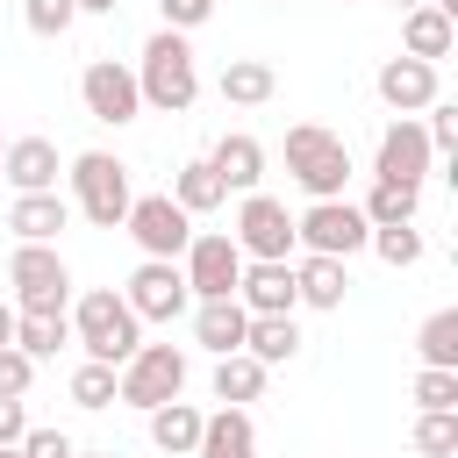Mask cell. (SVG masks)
Segmentation results:
<instances>
[{
  "mask_svg": "<svg viewBox=\"0 0 458 458\" xmlns=\"http://www.w3.org/2000/svg\"><path fill=\"white\" fill-rule=\"evenodd\" d=\"M394 7H401V14H408V7H429V0H394Z\"/></svg>",
  "mask_w": 458,
  "mask_h": 458,
  "instance_id": "cell-44",
  "label": "cell"
},
{
  "mask_svg": "<svg viewBox=\"0 0 458 458\" xmlns=\"http://www.w3.org/2000/svg\"><path fill=\"white\" fill-rule=\"evenodd\" d=\"M229 243H236L243 258H279V265L301 250V243H293V215H286V200H272V193H243V200H236Z\"/></svg>",
  "mask_w": 458,
  "mask_h": 458,
  "instance_id": "cell-9",
  "label": "cell"
},
{
  "mask_svg": "<svg viewBox=\"0 0 458 458\" xmlns=\"http://www.w3.org/2000/svg\"><path fill=\"white\" fill-rule=\"evenodd\" d=\"M179 272H186V293H193V301H229L236 279H243V250L229 243V229H200V236L186 243Z\"/></svg>",
  "mask_w": 458,
  "mask_h": 458,
  "instance_id": "cell-10",
  "label": "cell"
},
{
  "mask_svg": "<svg viewBox=\"0 0 458 458\" xmlns=\"http://www.w3.org/2000/svg\"><path fill=\"white\" fill-rule=\"evenodd\" d=\"M415 408H422V415H437V408H458V372H437V365H422V372H415Z\"/></svg>",
  "mask_w": 458,
  "mask_h": 458,
  "instance_id": "cell-34",
  "label": "cell"
},
{
  "mask_svg": "<svg viewBox=\"0 0 458 458\" xmlns=\"http://www.w3.org/2000/svg\"><path fill=\"white\" fill-rule=\"evenodd\" d=\"M243 351L272 372V365H286L293 351H301V322L293 315H250V329H243Z\"/></svg>",
  "mask_w": 458,
  "mask_h": 458,
  "instance_id": "cell-23",
  "label": "cell"
},
{
  "mask_svg": "<svg viewBox=\"0 0 458 458\" xmlns=\"http://www.w3.org/2000/svg\"><path fill=\"white\" fill-rule=\"evenodd\" d=\"M415 208H422V186H386V179H372V193H365V222L372 229H401V222H415Z\"/></svg>",
  "mask_w": 458,
  "mask_h": 458,
  "instance_id": "cell-28",
  "label": "cell"
},
{
  "mask_svg": "<svg viewBox=\"0 0 458 458\" xmlns=\"http://www.w3.org/2000/svg\"><path fill=\"white\" fill-rule=\"evenodd\" d=\"M150 444H157L165 458H186V451L200 444V408H193V401H165V408H150Z\"/></svg>",
  "mask_w": 458,
  "mask_h": 458,
  "instance_id": "cell-25",
  "label": "cell"
},
{
  "mask_svg": "<svg viewBox=\"0 0 458 458\" xmlns=\"http://www.w3.org/2000/svg\"><path fill=\"white\" fill-rule=\"evenodd\" d=\"M293 293H301L308 308H344V293H351L344 258H301V265H293Z\"/></svg>",
  "mask_w": 458,
  "mask_h": 458,
  "instance_id": "cell-22",
  "label": "cell"
},
{
  "mask_svg": "<svg viewBox=\"0 0 458 458\" xmlns=\"http://www.w3.org/2000/svg\"><path fill=\"white\" fill-rule=\"evenodd\" d=\"M429 165H437V150H429L422 122H415V114H394V122L379 129L372 179H386V186H422V172H429Z\"/></svg>",
  "mask_w": 458,
  "mask_h": 458,
  "instance_id": "cell-13",
  "label": "cell"
},
{
  "mask_svg": "<svg viewBox=\"0 0 458 458\" xmlns=\"http://www.w3.org/2000/svg\"><path fill=\"white\" fill-rule=\"evenodd\" d=\"M365 236H372V222L351 200H308V215H293V243L308 258H351V250H365Z\"/></svg>",
  "mask_w": 458,
  "mask_h": 458,
  "instance_id": "cell-7",
  "label": "cell"
},
{
  "mask_svg": "<svg viewBox=\"0 0 458 458\" xmlns=\"http://www.w3.org/2000/svg\"><path fill=\"white\" fill-rule=\"evenodd\" d=\"M72 344V322L64 315H14V351L21 358H57Z\"/></svg>",
  "mask_w": 458,
  "mask_h": 458,
  "instance_id": "cell-29",
  "label": "cell"
},
{
  "mask_svg": "<svg viewBox=\"0 0 458 458\" xmlns=\"http://www.w3.org/2000/svg\"><path fill=\"white\" fill-rule=\"evenodd\" d=\"M129 236H136V250L143 258H186V243H193V215L172 200V193H143V200H129V222H122Z\"/></svg>",
  "mask_w": 458,
  "mask_h": 458,
  "instance_id": "cell-8",
  "label": "cell"
},
{
  "mask_svg": "<svg viewBox=\"0 0 458 458\" xmlns=\"http://www.w3.org/2000/svg\"><path fill=\"white\" fill-rule=\"evenodd\" d=\"M422 114H429V122H422V136H429V150H437V157H451V150H458V107H444V100H429Z\"/></svg>",
  "mask_w": 458,
  "mask_h": 458,
  "instance_id": "cell-36",
  "label": "cell"
},
{
  "mask_svg": "<svg viewBox=\"0 0 458 458\" xmlns=\"http://www.w3.org/2000/svg\"><path fill=\"white\" fill-rule=\"evenodd\" d=\"M14 451H21V458H72V451H79V444H72V437H64V429H29V437H21V444H14Z\"/></svg>",
  "mask_w": 458,
  "mask_h": 458,
  "instance_id": "cell-38",
  "label": "cell"
},
{
  "mask_svg": "<svg viewBox=\"0 0 458 458\" xmlns=\"http://www.w3.org/2000/svg\"><path fill=\"white\" fill-rule=\"evenodd\" d=\"M0 179L14 193H57V143L50 136H14L0 157Z\"/></svg>",
  "mask_w": 458,
  "mask_h": 458,
  "instance_id": "cell-16",
  "label": "cell"
},
{
  "mask_svg": "<svg viewBox=\"0 0 458 458\" xmlns=\"http://www.w3.org/2000/svg\"><path fill=\"white\" fill-rule=\"evenodd\" d=\"M415 351H422V365L458 372V308H437V315L415 329Z\"/></svg>",
  "mask_w": 458,
  "mask_h": 458,
  "instance_id": "cell-30",
  "label": "cell"
},
{
  "mask_svg": "<svg viewBox=\"0 0 458 458\" xmlns=\"http://www.w3.org/2000/svg\"><path fill=\"white\" fill-rule=\"evenodd\" d=\"M72 200H79V215L93 222V229H122L129 222V165L114 157V150H79L72 157Z\"/></svg>",
  "mask_w": 458,
  "mask_h": 458,
  "instance_id": "cell-4",
  "label": "cell"
},
{
  "mask_svg": "<svg viewBox=\"0 0 458 458\" xmlns=\"http://www.w3.org/2000/svg\"><path fill=\"white\" fill-rule=\"evenodd\" d=\"M21 21H29L36 36H64V29L79 21V0H21Z\"/></svg>",
  "mask_w": 458,
  "mask_h": 458,
  "instance_id": "cell-35",
  "label": "cell"
},
{
  "mask_svg": "<svg viewBox=\"0 0 458 458\" xmlns=\"http://www.w3.org/2000/svg\"><path fill=\"white\" fill-rule=\"evenodd\" d=\"M136 93H143V107H157V114H186V107H193L200 72H193V50H186V36H179V29H157V36L143 43Z\"/></svg>",
  "mask_w": 458,
  "mask_h": 458,
  "instance_id": "cell-3",
  "label": "cell"
},
{
  "mask_svg": "<svg viewBox=\"0 0 458 458\" xmlns=\"http://www.w3.org/2000/svg\"><path fill=\"white\" fill-rule=\"evenodd\" d=\"M172 200L186 208V215H215L229 193H222V179H215V165L208 157H193V165H179V179H172Z\"/></svg>",
  "mask_w": 458,
  "mask_h": 458,
  "instance_id": "cell-27",
  "label": "cell"
},
{
  "mask_svg": "<svg viewBox=\"0 0 458 458\" xmlns=\"http://www.w3.org/2000/svg\"><path fill=\"white\" fill-rule=\"evenodd\" d=\"M179 394H186V351L179 344H136V358L114 365V401H129L143 415L179 401Z\"/></svg>",
  "mask_w": 458,
  "mask_h": 458,
  "instance_id": "cell-5",
  "label": "cell"
},
{
  "mask_svg": "<svg viewBox=\"0 0 458 458\" xmlns=\"http://www.w3.org/2000/svg\"><path fill=\"white\" fill-rule=\"evenodd\" d=\"M429 7H437V14H451V21H458V0H429Z\"/></svg>",
  "mask_w": 458,
  "mask_h": 458,
  "instance_id": "cell-43",
  "label": "cell"
},
{
  "mask_svg": "<svg viewBox=\"0 0 458 458\" xmlns=\"http://www.w3.org/2000/svg\"><path fill=\"white\" fill-rule=\"evenodd\" d=\"M72 458H107V451H72Z\"/></svg>",
  "mask_w": 458,
  "mask_h": 458,
  "instance_id": "cell-45",
  "label": "cell"
},
{
  "mask_svg": "<svg viewBox=\"0 0 458 458\" xmlns=\"http://www.w3.org/2000/svg\"><path fill=\"white\" fill-rule=\"evenodd\" d=\"M236 301L243 315H293L301 293H293V258H243V279H236Z\"/></svg>",
  "mask_w": 458,
  "mask_h": 458,
  "instance_id": "cell-14",
  "label": "cell"
},
{
  "mask_svg": "<svg viewBox=\"0 0 458 458\" xmlns=\"http://www.w3.org/2000/svg\"><path fill=\"white\" fill-rule=\"evenodd\" d=\"M29 379H36V358H21V351L7 344V351H0V401H21Z\"/></svg>",
  "mask_w": 458,
  "mask_h": 458,
  "instance_id": "cell-37",
  "label": "cell"
},
{
  "mask_svg": "<svg viewBox=\"0 0 458 458\" xmlns=\"http://www.w3.org/2000/svg\"><path fill=\"white\" fill-rule=\"evenodd\" d=\"M122 301L136 308V322H179V315L193 308V293H186V272H179L172 258H143V265L129 272Z\"/></svg>",
  "mask_w": 458,
  "mask_h": 458,
  "instance_id": "cell-11",
  "label": "cell"
},
{
  "mask_svg": "<svg viewBox=\"0 0 458 458\" xmlns=\"http://www.w3.org/2000/svg\"><path fill=\"white\" fill-rule=\"evenodd\" d=\"M7 279H14V293H21V315H64L72 272H64L57 243H14V258H7Z\"/></svg>",
  "mask_w": 458,
  "mask_h": 458,
  "instance_id": "cell-6",
  "label": "cell"
},
{
  "mask_svg": "<svg viewBox=\"0 0 458 458\" xmlns=\"http://www.w3.org/2000/svg\"><path fill=\"white\" fill-rule=\"evenodd\" d=\"M372 86H379V100H386L394 114H422V107L437 100V64H422V57H386Z\"/></svg>",
  "mask_w": 458,
  "mask_h": 458,
  "instance_id": "cell-15",
  "label": "cell"
},
{
  "mask_svg": "<svg viewBox=\"0 0 458 458\" xmlns=\"http://www.w3.org/2000/svg\"><path fill=\"white\" fill-rule=\"evenodd\" d=\"M365 243H372V250H379V258H386V265H394V272H401V265H415V258H422V236H415V222H401V229H372V236H365Z\"/></svg>",
  "mask_w": 458,
  "mask_h": 458,
  "instance_id": "cell-33",
  "label": "cell"
},
{
  "mask_svg": "<svg viewBox=\"0 0 458 458\" xmlns=\"http://www.w3.org/2000/svg\"><path fill=\"white\" fill-rule=\"evenodd\" d=\"M64 322H72V336H79V351H86L93 365H129L136 344H143V322H136V308H129L114 286L79 293V308H72Z\"/></svg>",
  "mask_w": 458,
  "mask_h": 458,
  "instance_id": "cell-1",
  "label": "cell"
},
{
  "mask_svg": "<svg viewBox=\"0 0 458 458\" xmlns=\"http://www.w3.org/2000/svg\"><path fill=\"white\" fill-rule=\"evenodd\" d=\"M64 222H72V200L64 193H14V208H7L14 243H57Z\"/></svg>",
  "mask_w": 458,
  "mask_h": 458,
  "instance_id": "cell-18",
  "label": "cell"
},
{
  "mask_svg": "<svg viewBox=\"0 0 458 458\" xmlns=\"http://www.w3.org/2000/svg\"><path fill=\"white\" fill-rule=\"evenodd\" d=\"M193 458H258V429H250V415H243V408H215V415H200V444H193Z\"/></svg>",
  "mask_w": 458,
  "mask_h": 458,
  "instance_id": "cell-20",
  "label": "cell"
},
{
  "mask_svg": "<svg viewBox=\"0 0 458 458\" xmlns=\"http://www.w3.org/2000/svg\"><path fill=\"white\" fill-rule=\"evenodd\" d=\"M157 7H165V29H179V36L200 29V21L215 14V0H157Z\"/></svg>",
  "mask_w": 458,
  "mask_h": 458,
  "instance_id": "cell-39",
  "label": "cell"
},
{
  "mask_svg": "<svg viewBox=\"0 0 458 458\" xmlns=\"http://www.w3.org/2000/svg\"><path fill=\"white\" fill-rule=\"evenodd\" d=\"M0 458H21V451H0Z\"/></svg>",
  "mask_w": 458,
  "mask_h": 458,
  "instance_id": "cell-46",
  "label": "cell"
},
{
  "mask_svg": "<svg viewBox=\"0 0 458 458\" xmlns=\"http://www.w3.org/2000/svg\"><path fill=\"white\" fill-rule=\"evenodd\" d=\"M29 437V415H21V401H0V451H14Z\"/></svg>",
  "mask_w": 458,
  "mask_h": 458,
  "instance_id": "cell-40",
  "label": "cell"
},
{
  "mask_svg": "<svg viewBox=\"0 0 458 458\" xmlns=\"http://www.w3.org/2000/svg\"><path fill=\"white\" fill-rule=\"evenodd\" d=\"M215 179H222V193H258V179H265V143L258 136H243V129H229L222 143H215Z\"/></svg>",
  "mask_w": 458,
  "mask_h": 458,
  "instance_id": "cell-17",
  "label": "cell"
},
{
  "mask_svg": "<svg viewBox=\"0 0 458 458\" xmlns=\"http://www.w3.org/2000/svg\"><path fill=\"white\" fill-rule=\"evenodd\" d=\"M258 394H265V365H258L250 351L215 358V401H222V408H243V401H258Z\"/></svg>",
  "mask_w": 458,
  "mask_h": 458,
  "instance_id": "cell-26",
  "label": "cell"
},
{
  "mask_svg": "<svg viewBox=\"0 0 458 458\" xmlns=\"http://www.w3.org/2000/svg\"><path fill=\"white\" fill-rule=\"evenodd\" d=\"M7 344H14V308L0 301V351H7Z\"/></svg>",
  "mask_w": 458,
  "mask_h": 458,
  "instance_id": "cell-41",
  "label": "cell"
},
{
  "mask_svg": "<svg viewBox=\"0 0 458 458\" xmlns=\"http://www.w3.org/2000/svg\"><path fill=\"white\" fill-rule=\"evenodd\" d=\"M272 93H279V79H272L265 57H229V64H222V100H229V107H265Z\"/></svg>",
  "mask_w": 458,
  "mask_h": 458,
  "instance_id": "cell-24",
  "label": "cell"
},
{
  "mask_svg": "<svg viewBox=\"0 0 458 458\" xmlns=\"http://www.w3.org/2000/svg\"><path fill=\"white\" fill-rule=\"evenodd\" d=\"M122 0H79V14H114Z\"/></svg>",
  "mask_w": 458,
  "mask_h": 458,
  "instance_id": "cell-42",
  "label": "cell"
},
{
  "mask_svg": "<svg viewBox=\"0 0 458 458\" xmlns=\"http://www.w3.org/2000/svg\"><path fill=\"white\" fill-rule=\"evenodd\" d=\"M72 401H79V408H114V365H93V358H86V365L72 372Z\"/></svg>",
  "mask_w": 458,
  "mask_h": 458,
  "instance_id": "cell-32",
  "label": "cell"
},
{
  "mask_svg": "<svg viewBox=\"0 0 458 458\" xmlns=\"http://www.w3.org/2000/svg\"><path fill=\"white\" fill-rule=\"evenodd\" d=\"M0 157H7V136H0Z\"/></svg>",
  "mask_w": 458,
  "mask_h": 458,
  "instance_id": "cell-47",
  "label": "cell"
},
{
  "mask_svg": "<svg viewBox=\"0 0 458 458\" xmlns=\"http://www.w3.org/2000/svg\"><path fill=\"white\" fill-rule=\"evenodd\" d=\"M79 100H86V114H93V122H107V129H122V122H136V114H143L136 72H129V64H114V57H93V64L79 72Z\"/></svg>",
  "mask_w": 458,
  "mask_h": 458,
  "instance_id": "cell-12",
  "label": "cell"
},
{
  "mask_svg": "<svg viewBox=\"0 0 458 458\" xmlns=\"http://www.w3.org/2000/svg\"><path fill=\"white\" fill-rule=\"evenodd\" d=\"M451 43H458V21L451 14H437V7H408L401 14V57L437 64V57H451Z\"/></svg>",
  "mask_w": 458,
  "mask_h": 458,
  "instance_id": "cell-21",
  "label": "cell"
},
{
  "mask_svg": "<svg viewBox=\"0 0 458 458\" xmlns=\"http://www.w3.org/2000/svg\"><path fill=\"white\" fill-rule=\"evenodd\" d=\"M286 172L308 200H344V179H351V143L322 122H293L286 129Z\"/></svg>",
  "mask_w": 458,
  "mask_h": 458,
  "instance_id": "cell-2",
  "label": "cell"
},
{
  "mask_svg": "<svg viewBox=\"0 0 458 458\" xmlns=\"http://www.w3.org/2000/svg\"><path fill=\"white\" fill-rule=\"evenodd\" d=\"M243 329H250V315H243L236 293H229V301H193V344H200V351H215V358L243 351Z\"/></svg>",
  "mask_w": 458,
  "mask_h": 458,
  "instance_id": "cell-19",
  "label": "cell"
},
{
  "mask_svg": "<svg viewBox=\"0 0 458 458\" xmlns=\"http://www.w3.org/2000/svg\"><path fill=\"white\" fill-rule=\"evenodd\" d=\"M415 451H422V458H451V451H458V408L415 415Z\"/></svg>",
  "mask_w": 458,
  "mask_h": 458,
  "instance_id": "cell-31",
  "label": "cell"
}]
</instances>
